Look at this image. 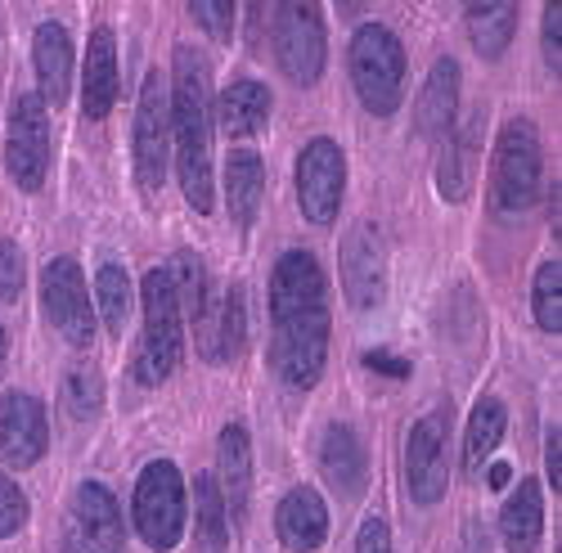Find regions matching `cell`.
Instances as JSON below:
<instances>
[{
    "instance_id": "28",
    "label": "cell",
    "mask_w": 562,
    "mask_h": 553,
    "mask_svg": "<svg viewBox=\"0 0 562 553\" xmlns=\"http://www.w3.org/2000/svg\"><path fill=\"white\" fill-rule=\"evenodd\" d=\"M194 540L199 553H229V514L216 477H194Z\"/></svg>"
},
{
    "instance_id": "6",
    "label": "cell",
    "mask_w": 562,
    "mask_h": 553,
    "mask_svg": "<svg viewBox=\"0 0 562 553\" xmlns=\"http://www.w3.org/2000/svg\"><path fill=\"white\" fill-rule=\"evenodd\" d=\"M184 482H180V469L171 459H158L139 473L135 482V531L145 535L149 549L158 553H171L184 535Z\"/></svg>"
},
{
    "instance_id": "32",
    "label": "cell",
    "mask_w": 562,
    "mask_h": 553,
    "mask_svg": "<svg viewBox=\"0 0 562 553\" xmlns=\"http://www.w3.org/2000/svg\"><path fill=\"white\" fill-rule=\"evenodd\" d=\"M95 302H100V315L113 334L126 329V315H131V280L117 261H104L100 274H95Z\"/></svg>"
},
{
    "instance_id": "18",
    "label": "cell",
    "mask_w": 562,
    "mask_h": 553,
    "mask_svg": "<svg viewBox=\"0 0 562 553\" xmlns=\"http://www.w3.org/2000/svg\"><path fill=\"white\" fill-rule=\"evenodd\" d=\"M482 126L486 117H468L454 140H446V154H441V167H437V184H441V199L450 203H463L468 194H473L477 184V167H482Z\"/></svg>"
},
{
    "instance_id": "36",
    "label": "cell",
    "mask_w": 562,
    "mask_h": 553,
    "mask_svg": "<svg viewBox=\"0 0 562 553\" xmlns=\"http://www.w3.org/2000/svg\"><path fill=\"white\" fill-rule=\"evenodd\" d=\"M27 522V495L0 473V535H14Z\"/></svg>"
},
{
    "instance_id": "35",
    "label": "cell",
    "mask_w": 562,
    "mask_h": 553,
    "mask_svg": "<svg viewBox=\"0 0 562 553\" xmlns=\"http://www.w3.org/2000/svg\"><path fill=\"white\" fill-rule=\"evenodd\" d=\"M23 280H27V270H23L19 244L14 239H0V302H19Z\"/></svg>"
},
{
    "instance_id": "1",
    "label": "cell",
    "mask_w": 562,
    "mask_h": 553,
    "mask_svg": "<svg viewBox=\"0 0 562 553\" xmlns=\"http://www.w3.org/2000/svg\"><path fill=\"white\" fill-rule=\"evenodd\" d=\"M171 135L180 190L194 212H212V68L203 50L176 45L171 64Z\"/></svg>"
},
{
    "instance_id": "13",
    "label": "cell",
    "mask_w": 562,
    "mask_h": 553,
    "mask_svg": "<svg viewBox=\"0 0 562 553\" xmlns=\"http://www.w3.org/2000/svg\"><path fill=\"white\" fill-rule=\"evenodd\" d=\"M342 289L356 311H369L387 297V248L373 225H356L342 239Z\"/></svg>"
},
{
    "instance_id": "23",
    "label": "cell",
    "mask_w": 562,
    "mask_h": 553,
    "mask_svg": "<svg viewBox=\"0 0 562 553\" xmlns=\"http://www.w3.org/2000/svg\"><path fill=\"white\" fill-rule=\"evenodd\" d=\"M212 117L221 122L225 135H257L270 117V90L261 81H229L221 90V100L212 109Z\"/></svg>"
},
{
    "instance_id": "3",
    "label": "cell",
    "mask_w": 562,
    "mask_h": 553,
    "mask_svg": "<svg viewBox=\"0 0 562 553\" xmlns=\"http://www.w3.org/2000/svg\"><path fill=\"white\" fill-rule=\"evenodd\" d=\"M139 297H145V334H139V351H135V379L154 387V383L171 379V369L180 364V351H184L180 302H176L167 270H149Z\"/></svg>"
},
{
    "instance_id": "40",
    "label": "cell",
    "mask_w": 562,
    "mask_h": 553,
    "mask_svg": "<svg viewBox=\"0 0 562 553\" xmlns=\"http://www.w3.org/2000/svg\"><path fill=\"white\" fill-rule=\"evenodd\" d=\"M558 441H562V432H558V428H549V441H544V473H549L553 490L562 486V454H558Z\"/></svg>"
},
{
    "instance_id": "26",
    "label": "cell",
    "mask_w": 562,
    "mask_h": 553,
    "mask_svg": "<svg viewBox=\"0 0 562 553\" xmlns=\"http://www.w3.org/2000/svg\"><path fill=\"white\" fill-rule=\"evenodd\" d=\"M221 486H225V514L244 518L248 514V495H252V445L239 424H229L221 432Z\"/></svg>"
},
{
    "instance_id": "11",
    "label": "cell",
    "mask_w": 562,
    "mask_h": 553,
    "mask_svg": "<svg viewBox=\"0 0 562 553\" xmlns=\"http://www.w3.org/2000/svg\"><path fill=\"white\" fill-rule=\"evenodd\" d=\"M10 176L19 190H41L45 171H50V113L41 95H19L10 113V149H5Z\"/></svg>"
},
{
    "instance_id": "2",
    "label": "cell",
    "mask_w": 562,
    "mask_h": 553,
    "mask_svg": "<svg viewBox=\"0 0 562 553\" xmlns=\"http://www.w3.org/2000/svg\"><path fill=\"white\" fill-rule=\"evenodd\" d=\"M351 81L356 95L373 117H392L405 95V45L392 27L364 23L351 36Z\"/></svg>"
},
{
    "instance_id": "42",
    "label": "cell",
    "mask_w": 562,
    "mask_h": 553,
    "mask_svg": "<svg viewBox=\"0 0 562 553\" xmlns=\"http://www.w3.org/2000/svg\"><path fill=\"white\" fill-rule=\"evenodd\" d=\"M0 374H5V325H0Z\"/></svg>"
},
{
    "instance_id": "41",
    "label": "cell",
    "mask_w": 562,
    "mask_h": 553,
    "mask_svg": "<svg viewBox=\"0 0 562 553\" xmlns=\"http://www.w3.org/2000/svg\"><path fill=\"white\" fill-rule=\"evenodd\" d=\"M508 473H513V469H504V464H495V469H491V486H508Z\"/></svg>"
},
{
    "instance_id": "15",
    "label": "cell",
    "mask_w": 562,
    "mask_h": 553,
    "mask_svg": "<svg viewBox=\"0 0 562 553\" xmlns=\"http://www.w3.org/2000/svg\"><path fill=\"white\" fill-rule=\"evenodd\" d=\"M50 445V428H45V405L27 392L0 396V464L10 469H32Z\"/></svg>"
},
{
    "instance_id": "22",
    "label": "cell",
    "mask_w": 562,
    "mask_h": 553,
    "mask_svg": "<svg viewBox=\"0 0 562 553\" xmlns=\"http://www.w3.org/2000/svg\"><path fill=\"white\" fill-rule=\"evenodd\" d=\"M319 469L324 477L334 482L338 495H360L364 490V477H369V459H364V445L351 428H329L324 432V445H319Z\"/></svg>"
},
{
    "instance_id": "16",
    "label": "cell",
    "mask_w": 562,
    "mask_h": 553,
    "mask_svg": "<svg viewBox=\"0 0 562 553\" xmlns=\"http://www.w3.org/2000/svg\"><path fill=\"white\" fill-rule=\"evenodd\" d=\"M324 293H329V280L311 252H284L270 274V315H297L311 306H324Z\"/></svg>"
},
{
    "instance_id": "7",
    "label": "cell",
    "mask_w": 562,
    "mask_h": 553,
    "mask_svg": "<svg viewBox=\"0 0 562 553\" xmlns=\"http://www.w3.org/2000/svg\"><path fill=\"white\" fill-rule=\"evenodd\" d=\"M171 158V100L162 72H149L139 86V109H135V176L145 190H162Z\"/></svg>"
},
{
    "instance_id": "31",
    "label": "cell",
    "mask_w": 562,
    "mask_h": 553,
    "mask_svg": "<svg viewBox=\"0 0 562 553\" xmlns=\"http://www.w3.org/2000/svg\"><path fill=\"white\" fill-rule=\"evenodd\" d=\"M171 274V289H176V302L194 315V325H203L207 311H212V280H207V266L199 252H180L176 266L167 270Z\"/></svg>"
},
{
    "instance_id": "12",
    "label": "cell",
    "mask_w": 562,
    "mask_h": 553,
    "mask_svg": "<svg viewBox=\"0 0 562 553\" xmlns=\"http://www.w3.org/2000/svg\"><path fill=\"white\" fill-rule=\"evenodd\" d=\"M446 437H450V409H432L409 428L405 445V486L414 504H437L446 495Z\"/></svg>"
},
{
    "instance_id": "5",
    "label": "cell",
    "mask_w": 562,
    "mask_h": 553,
    "mask_svg": "<svg viewBox=\"0 0 562 553\" xmlns=\"http://www.w3.org/2000/svg\"><path fill=\"white\" fill-rule=\"evenodd\" d=\"M540 135L527 117H513L499 131L495 167H491V203L495 212H527L540 194Z\"/></svg>"
},
{
    "instance_id": "14",
    "label": "cell",
    "mask_w": 562,
    "mask_h": 553,
    "mask_svg": "<svg viewBox=\"0 0 562 553\" xmlns=\"http://www.w3.org/2000/svg\"><path fill=\"white\" fill-rule=\"evenodd\" d=\"M68 540H72V553H122L126 531H122V509L109 486L100 482L77 486Z\"/></svg>"
},
{
    "instance_id": "39",
    "label": "cell",
    "mask_w": 562,
    "mask_h": 553,
    "mask_svg": "<svg viewBox=\"0 0 562 553\" xmlns=\"http://www.w3.org/2000/svg\"><path fill=\"white\" fill-rule=\"evenodd\" d=\"M356 553H392V535H387V522H379V518H369V522L360 527Z\"/></svg>"
},
{
    "instance_id": "34",
    "label": "cell",
    "mask_w": 562,
    "mask_h": 553,
    "mask_svg": "<svg viewBox=\"0 0 562 553\" xmlns=\"http://www.w3.org/2000/svg\"><path fill=\"white\" fill-rule=\"evenodd\" d=\"M531 311H536V325H540L544 334H558V329H562V266H558V257L536 270Z\"/></svg>"
},
{
    "instance_id": "10",
    "label": "cell",
    "mask_w": 562,
    "mask_h": 553,
    "mask_svg": "<svg viewBox=\"0 0 562 553\" xmlns=\"http://www.w3.org/2000/svg\"><path fill=\"white\" fill-rule=\"evenodd\" d=\"M41 306H45V319H50L72 347H86L90 338H95V311H90L81 266L72 257H55L50 266H45Z\"/></svg>"
},
{
    "instance_id": "37",
    "label": "cell",
    "mask_w": 562,
    "mask_h": 553,
    "mask_svg": "<svg viewBox=\"0 0 562 553\" xmlns=\"http://www.w3.org/2000/svg\"><path fill=\"white\" fill-rule=\"evenodd\" d=\"M194 23L207 27L212 36H221V41H229V32H234V5H225V0H203V5H194Z\"/></svg>"
},
{
    "instance_id": "21",
    "label": "cell",
    "mask_w": 562,
    "mask_h": 553,
    "mask_svg": "<svg viewBox=\"0 0 562 553\" xmlns=\"http://www.w3.org/2000/svg\"><path fill=\"white\" fill-rule=\"evenodd\" d=\"M86 117H109L113 113V100H117V41L109 27H95L86 45Z\"/></svg>"
},
{
    "instance_id": "38",
    "label": "cell",
    "mask_w": 562,
    "mask_h": 553,
    "mask_svg": "<svg viewBox=\"0 0 562 553\" xmlns=\"http://www.w3.org/2000/svg\"><path fill=\"white\" fill-rule=\"evenodd\" d=\"M540 36H544V59L553 64V72H558V64H562V50H558V36H562V10L558 5H549L544 10V19H540Z\"/></svg>"
},
{
    "instance_id": "9",
    "label": "cell",
    "mask_w": 562,
    "mask_h": 553,
    "mask_svg": "<svg viewBox=\"0 0 562 553\" xmlns=\"http://www.w3.org/2000/svg\"><path fill=\"white\" fill-rule=\"evenodd\" d=\"M270 36H274V55H279V68H284L297 86H315L319 72H324V19L315 5H279L274 10V23H270Z\"/></svg>"
},
{
    "instance_id": "30",
    "label": "cell",
    "mask_w": 562,
    "mask_h": 553,
    "mask_svg": "<svg viewBox=\"0 0 562 553\" xmlns=\"http://www.w3.org/2000/svg\"><path fill=\"white\" fill-rule=\"evenodd\" d=\"M468 32H473L477 55L486 59L504 55V45L518 32V5H504V0H495V5H468Z\"/></svg>"
},
{
    "instance_id": "25",
    "label": "cell",
    "mask_w": 562,
    "mask_h": 553,
    "mask_svg": "<svg viewBox=\"0 0 562 553\" xmlns=\"http://www.w3.org/2000/svg\"><path fill=\"white\" fill-rule=\"evenodd\" d=\"M499 531L508 553H536L540 535H544V499L536 482H518V490L508 495L504 514H499Z\"/></svg>"
},
{
    "instance_id": "4",
    "label": "cell",
    "mask_w": 562,
    "mask_h": 553,
    "mask_svg": "<svg viewBox=\"0 0 562 553\" xmlns=\"http://www.w3.org/2000/svg\"><path fill=\"white\" fill-rule=\"evenodd\" d=\"M324 360H329V306H311V311L274 319L270 364L289 387L297 392L315 387L324 374Z\"/></svg>"
},
{
    "instance_id": "19",
    "label": "cell",
    "mask_w": 562,
    "mask_h": 553,
    "mask_svg": "<svg viewBox=\"0 0 562 553\" xmlns=\"http://www.w3.org/2000/svg\"><path fill=\"white\" fill-rule=\"evenodd\" d=\"M274 531L289 549L297 553H311L324 544L329 535V509H324V499L315 486H297L279 499V514H274Z\"/></svg>"
},
{
    "instance_id": "24",
    "label": "cell",
    "mask_w": 562,
    "mask_h": 553,
    "mask_svg": "<svg viewBox=\"0 0 562 553\" xmlns=\"http://www.w3.org/2000/svg\"><path fill=\"white\" fill-rule=\"evenodd\" d=\"M203 334V356L207 360H234L244 351L248 338V306H244V289H229L221 297L216 311H207V319L199 325Z\"/></svg>"
},
{
    "instance_id": "20",
    "label": "cell",
    "mask_w": 562,
    "mask_h": 553,
    "mask_svg": "<svg viewBox=\"0 0 562 553\" xmlns=\"http://www.w3.org/2000/svg\"><path fill=\"white\" fill-rule=\"evenodd\" d=\"M32 64L41 77V104H64L72 81V36L64 23H41L32 41Z\"/></svg>"
},
{
    "instance_id": "29",
    "label": "cell",
    "mask_w": 562,
    "mask_h": 553,
    "mask_svg": "<svg viewBox=\"0 0 562 553\" xmlns=\"http://www.w3.org/2000/svg\"><path fill=\"white\" fill-rule=\"evenodd\" d=\"M504 428H508V409H504V400L486 396V400L473 409V419H468V437H463V464L473 469V473L495 454Z\"/></svg>"
},
{
    "instance_id": "17",
    "label": "cell",
    "mask_w": 562,
    "mask_h": 553,
    "mask_svg": "<svg viewBox=\"0 0 562 553\" xmlns=\"http://www.w3.org/2000/svg\"><path fill=\"white\" fill-rule=\"evenodd\" d=\"M454 109H459V64L446 55L432 64L424 90H418V104H414V122L424 140H446L450 126H454Z\"/></svg>"
},
{
    "instance_id": "8",
    "label": "cell",
    "mask_w": 562,
    "mask_h": 553,
    "mask_svg": "<svg viewBox=\"0 0 562 553\" xmlns=\"http://www.w3.org/2000/svg\"><path fill=\"white\" fill-rule=\"evenodd\" d=\"M342 184H347V158L342 145L319 135L297 158V203L311 225H334L342 207Z\"/></svg>"
},
{
    "instance_id": "33",
    "label": "cell",
    "mask_w": 562,
    "mask_h": 553,
    "mask_svg": "<svg viewBox=\"0 0 562 553\" xmlns=\"http://www.w3.org/2000/svg\"><path fill=\"white\" fill-rule=\"evenodd\" d=\"M100 405H104V379H100V369L95 364L68 369V379H64V409L72 414V419H95Z\"/></svg>"
},
{
    "instance_id": "27",
    "label": "cell",
    "mask_w": 562,
    "mask_h": 553,
    "mask_svg": "<svg viewBox=\"0 0 562 553\" xmlns=\"http://www.w3.org/2000/svg\"><path fill=\"white\" fill-rule=\"evenodd\" d=\"M261 194H266V167L252 149H234L229 162H225V199H229V216L248 225L257 221V207H261Z\"/></svg>"
}]
</instances>
